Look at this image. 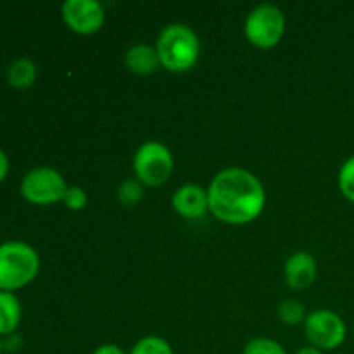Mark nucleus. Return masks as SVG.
Listing matches in <instances>:
<instances>
[{
  "label": "nucleus",
  "instance_id": "39448f33",
  "mask_svg": "<svg viewBox=\"0 0 354 354\" xmlns=\"http://www.w3.org/2000/svg\"><path fill=\"white\" fill-rule=\"evenodd\" d=\"M244 33L254 47L263 50L277 47L286 33V14L273 3H261L249 12Z\"/></svg>",
  "mask_w": 354,
  "mask_h": 354
},
{
  "label": "nucleus",
  "instance_id": "7ed1b4c3",
  "mask_svg": "<svg viewBox=\"0 0 354 354\" xmlns=\"http://www.w3.org/2000/svg\"><path fill=\"white\" fill-rule=\"evenodd\" d=\"M40 272V256L26 242L0 244V290L14 292L33 282Z\"/></svg>",
  "mask_w": 354,
  "mask_h": 354
},
{
  "label": "nucleus",
  "instance_id": "412c9836",
  "mask_svg": "<svg viewBox=\"0 0 354 354\" xmlns=\"http://www.w3.org/2000/svg\"><path fill=\"white\" fill-rule=\"evenodd\" d=\"M93 354H127L123 351V348H120L118 344H102L93 351Z\"/></svg>",
  "mask_w": 354,
  "mask_h": 354
},
{
  "label": "nucleus",
  "instance_id": "b1692460",
  "mask_svg": "<svg viewBox=\"0 0 354 354\" xmlns=\"http://www.w3.org/2000/svg\"><path fill=\"white\" fill-rule=\"evenodd\" d=\"M2 351H3V341L0 339V354H2Z\"/></svg>",
  "mask_w": 354,
  "mask_h": 354
},
{
  "label": "nucleus",
  "instance_id": "0eeeda50",
  "mask_svg": "<svg viewBox=\"0 0 354 354\" xmlns=\"http://www.w3.org/2000/svg\"><path fill=\"white\" fill-rule=\"evenodd\" d=\"M304 332L310 344L320 351H334L341 348L348 337L344 318L332 310H317L308 315Z\"/></svg>",
  "mask_w": 354,
  "mask_h": 354
},
{
  "label": "nucleus",
  "instance_id": "6ab92c4d",
  "mask_svg": "<svg viewBox=\"0 0 354 354\" xmlns=\"http://www.w3.org/2000/svg\"><path fill=\"white\" fill-rule=\"evenodd\" d=\"M64 206L71 211H82L85 209L86 204H88V196H86L85 189L78 185L68 187L64 194V199H62Z\"/></svg>",
  "mask_w": 354,
  "mask_h": 354
},
{
  "label": "nucleus",
  "instance_id": "f257e3e1",
  "mask_svg": "<svg viewBox=\"0 0 354 354\" xmlns=\"http://www.w3.org/2000/svg\"><path fill=\"white\" fill-rule=\"evenodd\" d=\"M209 213L227 225H248L263 213L266 190L245 168L232 166L214 175L207 187Z\"/></svg>",
  "mask_w": 354,
  "mask_h": 354
},
{
  "label": "nucleus",
  "instance_id": "423d86ee",
  "mask_svg": "<svg viewBox=\"0 0 354 354\" xmlns=\"http://www.w3.org/2000/svg\"><path fill=\"white\" fill-rule=\"evenodd\" d=\"M66 190H68V185H66L64 176L50 166H38V168L30 169L23 176L19 185L21 196L28 203L37 204V206L62 203Z\"/></svg>",
  "mask_w": 354,
  "mask_h": 354
},
{
  "label": "nucleus",
  "instance_id": "f3484780",
  "mask_svg": "<svg viewBox=\"0 0 354 354\" xmlns=\"http://www.w3.org/2000/svg\"><path fill=\"white\" fill-rule=\"evenodd\" d=\"M337 183L342 196L348 201H351V203H354V156H351V158H348L342 162L337 175Z\"/></svg>",
  "mask_w": 354,
  "mask_h": 354
},
{
  "label": "nucleus",
  "instance_id": "4468645a",
  "mask_svg": "<svg viewBox=\"0 0 354 354\" xmlns=\"http://www.w3.org/2000/svg\"><path fill=\"white\" fill-rule=\"evenodd\" d=\"M277 315H279L280 322L286 325H299L304 324L306 320V310L303 304L296 299H283L277 308Z\"/></svg>",
  "mask_w": 354,
  "mask_h": 354
},
{
  "label": "nucleus",
  "instance_id": "9b49d317",
  "mask_svg": "<svg viewBox=\"0 0 354 354\" xmlns=\"http://www.w3.org/2000/svg\"><path fill=\"white\" fill-rule=\"evenodd\" d=\"M124 64L133 75L149 76L154 75L161 68L159 54L156 47L149 44H135L124 54Z\"/></svg>",
  "mask_w": 354,
  "mask_h": 354
},
{
  "label": "nucleus",
  "instance_id": "dca6fc26",
  "mask_svg": "<svg viewBox=\"0 0 354 354\" xmlns=\"http://www.w3.org/2000/svg\"><path fill=\"white\" fill-rule=\"evenodd\" d=\"M128 354H175L173 348L166 339L158 337V335H147L142 337L137 344L131 348Z\"/></svg>",
  "mask_w": 354,
  "mask_h": 354
},
{
  "label": "nucleus",
  "instance_id": "a211bd4d",
  "mask_svg": "<svg viewBox=\"0 0 354 354\" xmlns=\"http://www.w3.org/2000/svg\"><path fill=\"white\" fill-rule=\"evenodd\" d=\"M242 354H287V351L280 342L273 341V339L256 337L244 346Z\"/></svg>",
  "mask_w": 354,
  "mask_h": 354
},
{
  "label": "nucleus",
  "instance_id": "f8f14e48",
  "mask_svg": "<svg viewBox=\"0 0 354 354\" xmlns=\"http://www.w3.org/2000/svg\"><path fill=\"white\" fill-rule=\"evenodd\" d=\"M23 317V308L14 292L0 290V335L16 334Z\"/></svg>",
  "mask_w": 354,
  "mask_h": 354
},
{
  "label": "nucleus",
  "instance_id": "2eb2a0df",
  "mask_svg": "<svg viewBox=\"0 0 354 354\" xmlns=\"http://www.w3.org/2000/svg\"><path fill=\"white\" fill-rule=\"evenodd\" d=\"M144 185L137 178H128L118 187V201L124 207H133L144 199Z\"/></svg>",
  "mask_w": 354,
  "mask_h": 354
},
{
  "label": "nucleus",
  "instance_id": "aec40b11",
  "mask_svg": "<svg viewBox=\"0 0 354 354\" xmlns=\"http://www.w3.org/2000/svg\"><path fill=\"white\" fill-rule=\"evenodd\" d=\"M21 348H23V339H21L17 334L7 335L6 341H3V349H6V351L16 353L19 351Z\"/></svg>",
  "mask_w": 354,
  "mask_h": 354
},
{
  "label": "nucleus",
  "instance_id": "20e7f679",
  "mask_svg": "<svg viewBox=\"0 0 354 354\" xmlns=\"http://www.w3.org/2000/svg\"><path fill=\"white\" fill-rule=\"evenodd\" d=\"M173 168H175L173 154L162 142H144L133 156V171L142 185H165L171 178Z\"/></svg>",
  "mask_w": 354,
  "mask_h": 354
},
{
  "label": "nucleus",
  "instance_id": "4be33fe9",
  "mask_svg": "<svg viewBox=\"0 0 354 354\" xmlns=\"http://www.w3.org/2000/svg\"><path fill=\"white\" fill-rule=\"evenodd\" d=\"M7 173H9V158H7L6 152L0 149V183L6 180Z\"/></svg>",
  "mask_w": 354,
  "mask_h": 354
},
{
  "label": "nucleus",
  "instance_id": "9d476101",
  "mask_svg": "<svg viewBox=\"0 0 354 354\" xmlns=\"http://www.w3.org/2000/svg\"><path fill=\"white\" fill-rule=\"evenodd\" d=\"M318 266L313 254L297 251L283 265V280L294 290H304L317 280Z\"/></svg>",
  "mask_w": 354,
  "mask_h": 354
},
{
  "label": "nucleus",
  "instance_id": "1a4fd4ad",
  "mask_svg": "<svg viewBox=\"0 0 354 354\" xmlns=\"http://www.w3.org/2000/svg\"><path fill=\"white\" fill-rule=\"evenodd\" d=\"M171 207L176 214L187 220H199L209 211L207 190L196 183H185L178 187L171 197Z\"/></svg>",
  "mask_w": 354,
  "mask_h": 354
},
{
  "label": "nucleus",
  "instance_id": "ddd939ff",
  "mask_svg": "<svg viewBox=\"0 0 354 354\" xmlns=\"http://www.w3.org/2000/svg\"><path fill=\"white\" fill-rule=\"evenodd\" d=\"M38 68L31 59L19 57L7 66L6 82L7 85L16 90H26L37 82Z\"/></svg>",
  "mask_w": 354,
  "mask_h": 354
},
{
  "label": "nucleus",
  "instance_id": "5701e85b",
  "mask_svg": "<svg viewBox=\"0 0 354 354\" xmlns=\"http://www.w3.org/2000/svg\"><path fill=\"white\" fill-rule=\"evenodd\" d=\"M296 354H324L320 349L313 348V346H306V348H301Z\"/></svg>",
  "mask_w": 354,
  "mask_h": 354
},
{
  "label": "nucleus",
  "instance_id": "6e6552de",
  "mask_svg": "<svg viewBox=\"0 0 354 354\" xmlns=\"http://www.w3.org/2000/svg\"><path fill=\"white\" fill-rule=\"evenodd\" d=\"M66 26L78 35H93L106 23V9L99 0H66L61 6Z\"/></svg>",
  "mask_w": 354,
  "mask_h": 354
},
{
  "label": "nucleus",
  "instance_id": "f03ea898",
  "mask_svg": "<svg viewBox=\"0 0 354 354\" xmlns=\"http://www.w3.org/2000/svg\"><path fill=\"white\" fill-rule=\"evenodd\" d=\"M156 50L162 68L169 73H187L196 68L199 61L201 41L192 28L173 23L159 33Z\"/></svg>",
  "mask_w": 354,
  "mask_h": 354
}]
</instances>
